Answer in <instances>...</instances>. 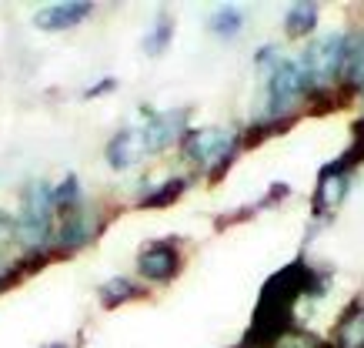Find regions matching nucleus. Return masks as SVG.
I'll list each match as a JSON object with an SVG mask.
<instances>
[{
	"mask_svg": "<svg viewBox=\"0 0 364 348\" xmlns=\"http://www.w3.org/2000/svg\"><path fill=\"white\" fill-rule=\"evenodd\" d=\"M94 11V4L87 0H64V4H47L33 14V27L37 31H47V34H57V31H70L84 23V17Z\"/></svg>",
	"mask_w": 364,
	"mask_h": 348,
	"instance_id": "nucleus-8",
	"label": "nucleus"
},
{
	"mask_svg": "<svg viewBox=\"0 0 364 348\" xmlns=\"http://www.w3.org/2000/svg\"><path fill=\"white\" fill-rule=\"evenodd\" d=\"M0 275H4V268H0Z\"/></svg>",
	"mask_w": 364,
	"mask_h": 348,
	"instance_id": "nucleus-28",
	"label": "nucleus"
},
{
	"mask_svg": "<svg viewBox=\"0 0 364 348\" xmlns=\"http://www.w3.org/2000/svg\"><path fill=\"white\" fill-rule=\"evenodd\" d=\"M14 238V214L0 211V241H11Z\"/></svg>",
	"mask_w": 364,
	"mask_h": 348,
	"instance_id": "nucleus-24",
	"label": "nucleus"
},
{
	"mask_svg": "<svg viewBox=\"0 0 364 348\" xmlns=\"http://www.w3.org/2000/svg\"><path fill=\"white\" fill-rule=\"evenodd\" d=\"M361 97H364V88H361Z\"/></svg>",
	"mask_w": 364,
	"mask_h": 348,
	"instance_id": "nucleus-27",
	"label": "nucleus"
},
{
	"mask_svg": "<svg viewBox=\"0 0 364 348\" xmlns=\"http://www.w3.org/2000/svg\"><path fill=\"white\" fill-rule=\"evenodd\" d=\"M137 271L147 281H157V285L177 278V271H181V248H177L174 238L144 245L141 255H137Z\"/></svg>",
	"mask_w": 364,
	"mask_h": 348,
	"instance_id": "nucleus-7",
	"label": "nucleus"
},
{
	"mask_svg": "<svg viewBox=\"0 0 364 348\" xmlns=\"http://www.w3.org/2000/svg\"><path fill=\"white\" fill-rule=\"evenodd\" d=\"M100 305L104 308H121V305L134 302V298H144V288L131 278H111L100 285Z\"/></svg>",
	"mask_w": 364,
	"mask_h": 348,
	"instance_id": "nucleus-15",
	"label": "nucleus"
},
{
	"mask_svg": "<svg viewBox=\"0 0 364 348\" xmlns=\"http://www.w3.org/2000/svg\"><path fill=\"white\" fill-rule=\"evenodd\" d=\"M294 124H298V114H284V117H261V121H254L251 127L237 131V144H241V151H247V147H261L267 137L287 135Z\"/></svg>",
	"mask_w": 364,
	"mask_h": 348,
	"instance_id": "nucleus-11",
	"label": "nucleus"
},
{
	"mask_svg": "<svg viewBox=\"0 0 364 348\" xmlns=\"http://www.w3.org/2000/svg\"><path fill=\"white\" fill-rule=\"evenodd\" d=\"M351 191V174H331V178H318V188H314V198H311V218L314 221H328L338 204L348 198Z\"/></svg>",
	"mask_w": 364,
	"mask_h": 348,
	"instance_id": "nucleus-9",
	"label": "nucleus"
},
{
	"mask_svg": "<svg viewBox=\"0 0 364 348\" xmlns=\"http://www.w3.org/2000/svg\"><path fill=\"white\" fill-rule=\"evenodd\" d=\"M188 191V178H171L164 184H157L151 194H144L141 198V208L147 211H157V208H171L174 201H181V194Z\"/></svg>",
	"mask_w": 364,
	"mask_h": 348,
	"instance_id": "nucleus-16",
	"label": "nucleus"
},
{
	"mask_svg": "<svg viewBox=\"0 0 364 348\" xmlns=\"http://www.w3.org/2000/svg\"><path fill=\"white\" fill-rule=\"evenodd\" d=\"M267 114L264 117H284V114H294V101L304 97V80L298 74V64L291 57H277L274 64L267 68Z\"/></svg>",
	"mask_w": 364,
	"mask_h": 348,
	"instance_id": "nucleus-4",
	"label": "nucleus"
},
{
	"mask_svg": "<svg viewBox=\"0 0 364 348\" xmlns=\"http://www.w3.org/2000/svg\"><path fill=\"white\" fill-rule=\"evenodd\" d=\"M237 154H241V144H237V147H231L228 154H224V157H218V161L210 164V168H208V181H210V184H218V181H221L224 174H228V171L234 168V161H237Z\"/></svg>",
	"mask_w": 364,
	"mask_h": 348,
	"instance_id": "nucleus-20",
	"label": "nucleus"
},
{
	"mask_svg": "<svg viewBox=\"0 0 364 348\" xmlns=\"http://www.w3.org/2000/svg\"><path fill=\"white\" fill-rule=\"evenodd\" d=\"M147 124L137 127L141 131V141H144V151L147 154H154V151H164L171 147L174 141L184 137L188 131V121H191V107H174V111H147Z\"/></svg>",
	"mask_w": 364,
	"mask_h": 348,
	"instance_id": "nucleus-6",
	"label": "nucleus"
},
{
	"mask_svg": "<svg viewBox=\"0 0 364 348\" xmlns=\"http://www.w3.org/2000/svg\"><path fill=\"white\" fill-rule=\"evenodd\" d=\"M338 84H351L358 90L364 88V31H351L344 37V68Z\"/></svg>",
	"mask_w": 364,
	"mask_h": 348,
	"instance_id": "nucleus-13",
	"label": "nucleus"
},
{
	"mask_svg": "<svg viewBox=\"0 0 364 348\" xmlns=\"http://www.w3.org/2000/svg\"><path fill=\"white\" fill-rule=\"evenodd\" d=\"M47 348H70V345H64V342H54V345H47Z\"/></svg>",
	"mask_w": 364,
	"mask_h": 348,
	"instance_id": "nucleus-25",
	"label": "nucleus"
},
{
	"mask_svg": "<svg viewBox=\"0 0 364 348\" xmlns=\"http://www.w3.org/2000/svg\"><path fill=\"white\" fill-rule=\"evenodd\" d=\"M171 41H174V21H171V14H157L154 27H151V34L144 37V54L147 57H161L171 47Z\"/></svg>",
	"mask_w": 364,
	"mask_h": 348,
	"instance_id": "nucleus-17",
	"label": "nucleus"
},
{
	"mask_svg": "<svg viewBox=\"0 0 364 348\" xmlns=\"http://www.w3.org/2000/svg\"><path fill=\"white\" fill-rule=\"evenodd\" d=\"M251 214H257V204H254V208H237V214H221V218H214V228L224 231V228L237 225V221H247Z\"/></svg>",
	"mask_w": 364,
	"mask_h": 348,
	"instance_id": "nucleus-21",
	"label": "nucleus"
},
{
	"mask_svg": "<svg viewBox=\"0 0 364 348\" xmlns=\"http://www.w3.org/2000/svg\"><path fill=\"white\" fill-rule=\"evenodd\" d=\"M344 37L348 34H328L311 41L301 57L294 60L298 64V74L304 80V90L314 88H334L341 80V68H344Z\"/></svg>",
	"mask_w": 364,
	"mask_h": 348,
	"instance_id": "nucleus-2",
	"label": "nucleus"
},
{
	"mask_svg": "<svg viewBox=\"0 0 364 348\" xmlns=\"http://www.w3.org/2000/svg\"><path fill=\"white\" fill-rule=\"evenodd\" d=\"M318 14L321 7L314 4V0H301V4H291L287 7V17H284V31L287 37H308L314 27H318Z\"/></svg>",
	"mask_w": 364,
	"mask_h": 348,
	"instance_id": "nucleus-14",
	"label": "nucleus"
},
{
	"mask_svg": "<svg viewBox=\"0 0 364 348\" xmlns=\"http://www.w3.org/2000/svg\"><path fill=\"white\" fill-rule=\"evenodd\" d=\"M210 34L224 37V41H234V37L244 31V14L237 11V7H221V11L210 17Z\"/></svg>",
	"mask_w": 364,
	"mask_h": 348,
	"instance_id": "nucleus-18",
	"label": "nucleus"
},
{
	"mask_svg": "<svg viewBox=\"0 0 364 348\" xmlns=\"http://www.w3.org/2000/svg\"><path fill=\"white\" fill-rule=\"evenodd\" d=\"M287 194H291V184H284V181H274V184H271V191H267L264 198H261V204H257V208H267V204L284 201Z\"/></svg>",
	"mask_w": 364,
	"mask_h": 348,
	"instance_id": "nucleus-22",
	"label": "nucleus"
},
{
	"mask_svg": "<svg viewBox=\"0 0 364 348\" xmlns=\"http://www.w3.org/2000/svg\"><path fill=\"white\" fill-rule=\"evenodd\" d=\"M334 345L338 348H364V302L354 298L341 312L334 325Z\"/></svg>",
	"mask_w": 364,
	"mask_h": 348,
	"instance_id": "nucleus-12",
	"label": "nucleus"
},
{
	"mask_svg": "<svg viewBox=\"0 0 364 348\" xmlns=\"http://www.w3.org/2000/svg\"><path fill=\"white\" fill-rule=\"evenodd\" d=\"M234 348H244V345H234Z\"/></svg>",
	"mask_w": 364,
	"mask_h": 348,
	"instance_id": "nucleus-26",
	"label": "nucleus"
},
{
	"mask_svg": "<svg viewBox=\"0 0 364 348\" xmlns=\"http://www.w3.org/2000/svg\"><path fill=\"white\" fill-rule=\"evenodd\" d=\"M141 154H147V151H144V141H141V131H137V127L117 131V135L107 141V147H104V157H107V164H111L114 171L131 168Z\"/></svg>",
	"mask_w": 364,
	"mask_h": 348,
	"instance_id": "nucleus-10",
	"label": "nucleus"
},
{
	"mask_svg": "<svg viewBox=\"0 0 364 348\" xmlns=\"http://www.w3.org/2000/svg\"><path fill=\"white\" fill-rule=\"evenodd\" d=\"M231 147H237V131H231V127H188L181 137L184 157L200 164V168H210Z\"/></svg>",
	"mask_w": 364,
	"mask_h": 348,
	"instance_id": "nucleus-5",
	"label": "nucleus"
},
{
	"mask_svg": "<svg viewBox=\"0 0 364 348\" xmlns=\"http://www.w3.org/2000/svg\"><path fill=\"white\" fill-rule=\"evenodd\" d=\"M114 88H117V80H114V78L97 80V84H90V88L84 90V101H94V97H100V94H111Z\"/></svg>",
	"mask_w": 364,
	"mask_h": 348,
	"instance_id": "nucleus-23",
	"label": "nucleus"
},
{
	"mask_svg": "<svg viewBox=\"0 0 364 348\" xmlns=\"http://www.w3.org/2000/svg\"><path fill=\"white\" fill-rule=\"evenodd\" d=\"M100 228H104V221L97 218V211L80 201L77 208H70V211L60 214L50 248H54L57 258H67V255H74V251H80V248H87L90 241L100 235Z\"/></svg>",
	"mask_w": 364,
	"mask_h": 348,
	"instance_id": "nucleus-3",
	"label": "nucleus"
},
{
	"mask_svg": "<svg viewBox=\"0 0 364 348\" xmlns=\"http://www.w3.org/2000/svg\"><path fill=\"white\" fill-rule=\"evenodd\" d=\"M50 201H54V214H64L70 208H77L80 204V181L77 174H67L60 184L50 188Z\"/></svg>",
	"mask_w": 364,
	"mask_h": 348,
	"instance_id": "nucleus-19",
	"label": "nucleus"
},
{
	"mask_svg": "<svg viewBox=\"0 0 364 348\" xmlns=\"http://www.w3.org/2000/svg\"><path fill=\"white\" fill-rule=\"evenodd\" d=\"M54 201H50V184L47 181H31L23 188L21 214L14 218V238L27 245V251L50 248L54 241Z\"/></svg>",
	"mask_w": 364,
	"mask_h": 348,
	"instance_id": "nucleus-1",
	"label": "nucleus"
}]
</instances>
